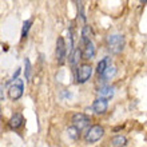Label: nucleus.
I'll use <instances>...</instances> for the list:
<instances>
[{
  "label": "nucleus",
  "instance_id": "obj_14",
  "mask_svg": "<svg viewBox=\"0 0 147 147\" xmlns=\"http://www.w3.org/2000/svg\"><path fill=\"white\" fill-rule=\"evenodd\" d=\"M110 66H111V64H110V58L102 59L100 62L98 63V66H96V72L99 74V76H100L102 74L105 72V71L107 70V68H109Z\"/></svg>",
  "mask_w": 147,
  "mask_h": 147
},
{
  "label": "nucleus",
  "instance_id": "obj_18",
  "mask_svg": "<svg viewBox=\"0 0 147 147\" xmlns=\"http://www.w3.org/2000/svg\"><path fill=\"white\" fill-rule=\"evenodd\" d=\"M24 64H26V70H24L26 79L30 80V76H31V63H30V59H26V60H24Z\"/></svg>",
  "mask_w": 147,
  "mask_h": 147
},
{
  "label": "nucleus",
  "instance_id": "obj_12",
  "mask_svg": "<svg viewBox=\"0 0 147 147\" xmlns=\"http://www.w3.org/2000/svg\"><path fill=\"white\" fill-rule=\"evenodd\" d=\"M80 59H83V50L78 47V48H75V50L72 51V54L70 55V63L72 66H76Z\"/></svg>",
  "mask_w": 147,
  "mask_h": 147
},
{
  "label": "nucleus",
  "instance_id": "obj_5",
  "mask_svg": "<svg viewBox=\"0 0 147 147\" xmlns=\"http://www.w3.org/2000/svg\"><path fill=\"white\" fill-rule=\"evenodd\" d=\"M71 122H72V126H75L79 130H83V128H86L90 124L91 119H90V116H87L83 112H78V114H74L72 115Z\"/></svg>",
  "mask_w": 147,
  "mask_h": 147
},
{
  "label": "nucleus",
  "instance_id": "obj_2",
  "mask_svg": "<svg viewBox=\"0 0 147 147\" xmlns=\"http://www.w3.org/2000/svg\"><path fill=\"white\" fill-rule=\"evenodd\" d=\"M103 135H105V128L99 124H94L84 134V140L86 143H95L100 138H103Z\"/></svg>",
  "mask_w": 147,
  "mask_h": 147
},
{
  "label": "nucleus",
  "instance_id": "obj_1",
  "mask_svg": "<svg viewBox=\"0 0 147 147\" xmlns=\"http://www.w3.org/2000/svg\"><path fill=\"white\" fill-rule=\"evenodd\" d=\"M124 36L119 34H112L106 38V46L111 54H120L124 48Z\"/></svg>",
  "mask_w": 147,
  "mask_h": 147
},
{
  "label": "nucleus",
  "instance_id": "obj_11",
  "mask_svg": "<svg viewBox=\"0 0 147 147\" xmlns=\"http://www.w3.org/2000/svg\"><path fill=\"white\" fill-rule=\"evenodd\" d=\"M92 36H94V32H92L91 26L84 24L83 28H82V39H80L82 44H86L87 42H91V38H92Z\"/></svg>",
  "mask_w": 147,
  "mask_h": 147
},
{
  "label": "nucleus",
  "instance_id": "obj_9",
  "mask_svg": "<svg viewBox=\"0 0 147 147\" xmlns=\"http://www.w3.org/2000/svg\"><path fill=\"white\" fill-rule=\"evenodd\" d=\"M23 123H24V118L20 112L13 114V115L11 116V119L8 120V126H9L12 130H18V128H20L22 126H23Z\"/></svg>",
  "mask_w": 147,
  "mask_h": 147
},
{
  "label": "nucleus",
  "instance_id": "obj_8",
  "mask_svg": "<svg viewBox=\"0 0 147 147\" xmlns=\"http://www.w3.org/2000/svg\"><path fill=\"white\" fill-rule=\"evenodd\" d=\"M96 94H98V96L99 98L109 100V99H111V98L114 96V87L103 84V86H100V87L96 90Z\"/></svg>",
  "mask_w": 147,
  "mask_h": 147
},
{
  "label": "nucleus",
  "instance_id": "obj_13",
  "mask_svg": "<svg viewBox=\"0 0 147 147\" xmlns=\"http://www.w3.org/2000/svg\"><path fill=\"white\" fill-rule=\"evenodd\" d=\"M110 143H111L112 147H126L127 139H126V136H123V135H116V136H114V138H111Z\"/></svg>",
  "mask_w": 147,
  "mask_h": 147
},
{
  "label": "nucleus",
  "instance_id": "obj_6",
  "mask_svg": "<svg viewBox=\"0 0 147 147\" xmlns=\"http://www.w3.org/2000/svg\"><path fill=\"white\" fill-rule=\"evenodd\" d=\"M67 43L64 42V39L60 36L56 40V60L59 64H63L66 60V55H67Z\"/></svg>",
  "mask_w": 147,
  "mask_h": 147
},
{
  "label": "nucleus",
  "instance_id": "obj_15",
  "mask_svg": "<svg viewBox=\"0 0 147 147\" xmlns=\"http://www.w3.org/2000/svg\"><path fill=\"white\" fill-rule=\"evenodd\" d=\"M67 134H68V136L72 140H78L80 138V130L76 128L75 126H70V127L67 128Z\"/></svg>",
  "mask_w": 147,
  "mask_h": 147
},
{
  "label": "nucleus",
  "instance_id": "obj_7",
  "mask_svg": "<svg viewBox=\"0 0 147 147\" xmlns=\"http://www.w3.org/2000/svg\"><path fill=\"white\" fill-rule=\"evenodd\" d=\"M92 111L95 112V114H98V115H102V114H105L106 111H107V109H109V103H107V100L106 99H102V98H98V99H95L92 103Z\"/></svg>",
  "mask_w": 147,
  "mask_h": 147
},
{
  "label": "nucleus",
  "instance_id": "obj_3",
  "mask_svg": "<svg viewBox=\"0 0 147 147\" xmlns=\"http://www.w3.org/2000/svg\"><path fill=\"white\" fill-rule=\"evenodd\" d=\"M91 74H92V67L90 66V64H87V63L80 64L76 68V76H75L76 83H80V84L82 83H86L90 79Z\"/></svg>",
  "mask_w": 147,
  "mask_h": 147
},
{
  "label": "nucleus",
  "instance_id": "obj_19",
  "mask_svg": "<svg viewBox=\"0 0 147 147\" xmlns=\"http://www.w3.org/2000/svg\"><path fill=\"white\" fill-rule=\"evenodd\" d=\"M3 90H4V84H1V100H4V94H3Z\"/></svg>",
  "mask_w": 147,
  "mask_h": 147
},
{
  "label": "nucleus",
  "instance_id": "obj_16",
  "mask_svg": "<svg viewBox=\"0 0 147 147\" xmlns=\"http://www.w3.org/2000/svg\"><path fill=\"white\" fill-rule=\"evenodd\" d=\"M115 74H116V67L115 66H110L109 68L100 75V78H102V80H109V79H111Z\"/></svg>",
  "mask_w": 147,
  "mask_h": 147
},
{
  "label": "nucleus",
  "instance_id": "obj_17",
  "mask_svg": "<svg viewBox=\"0 0 147 147\" xmlns=\"http://www.w3.org/2000/svg\"><path fill=\"white\" fill-rule=\"evenodd\" d=\"M31 24H32V20H26L23 23V28H22V38H27L28 35V31L31 28Z\"/></svg>",
  "mask_w": 147,
  "mask_h": 147
},
{
  "label": "nucleus",
  "instance_id": "obj_10",
  "mask_svg": "<svg viewBox=\"0 0 147 147\" xmlns=\"http://www.w3.org/2000/svg\"><path fill=\"white\" fill-rule=\"evenodd\" d=\"M83 46V59H90L94 58L95 55V47H94V43L92 42H87L86 44H82Z\"/></svg>",
  "mask_w": 147,
  "mask_h": 147
},
{
  "label": "nucleus",
  "instance_id": "obj_4",
  "mask_svg": "<svg viewBox=\"0 0 147 147\" xmlns=\"http://www.w3.org/2000/svg\"><path fill=\"white\" fill-rule=\"evenodd\" d=\"M23 90H24V84H23V80H22V79L13 80V83H12V84L9 86V88H8V96H9V99L18 100V99L22 98V95H23Z\"/></svg>",
  "mask_w": 147,
  "mask_h": 147
}]
</instances>
